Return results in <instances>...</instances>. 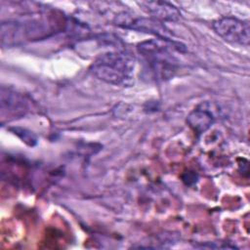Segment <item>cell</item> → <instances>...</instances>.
<instances>
[{
	"label": "cell",
	"mask_w": 250,
	"mask_h": 250,
	"mask_svg": "<svg viewBox=\"0 0 250 250\" xmlns=\"http://www.w3.org/2000/svg\"><path fill=\"white\" fill-rule=\"evenodd\" d=\"M137 51L154 78L165 81L173 78L180 67V62L174 52H185L186 46L173 39L157 37L139 43Z\"/></svg>",
	"instance_id": "1"
},
{
	"label": "cell",
	"mask_w": 250,
	"mask_h": 250,
	"mask_svg": "<svg viewBox=\"0 0 250 250\" xmlns=\"http://www.w3.org/2000/svg\"><path fill=\"white\" fill-rule=\"evenodd\" d=\"M136 62L124 51H111L100 55L90 66L98 79L114 86L130 87L134 84Z\"/></svg>",
	"instance_id": "2"
},
{
	"label": "cell",
	"mask_w": 250,
	"mask_h": 250,
	"mask_svg": "<svg viewBox=\"0 0 250 250\" xmlns=\"http://www.w3.org/2000/svg\"><path fill=\"white\" fill-rule=\"evenodd\" d=\"M214 31L225 41L248 46L250 41V26L248 21L234 17H223L212 22Z\"/></svg>",
	"instance_id": "3"
},
{
	"label": "cell",
	"mask_w": 250,
	"mask_h": 250,
	"mask_svg": "<svg viewBox=\"0 0 250 250\" xmlns=\"http://www.w3.org/2000/svg\"><path fill=\"white\" fill-rule=\"evenodd\" d=\"M114 23L122 28L155 34L159 38L171 39L169 37L170 30L163 24V22L152 18L134 17L127 13H121L114 19Z\"/></svg>",
	"instance_id": "4"
},
{
	"label": "cell",
	"mask_w": 250,
	"mask_h": 250,
	"mask_svg": "<svg viewBox=\"0 0 250 250\" xmlns=\"http://www.w3.org/2000/svg\"><path fill=\"white\" fill-rule=\"evenodd\" d=\"M0 104L2 122L5 118L7 120H13L23 116L28 109L27 101L24 97L10 88H1Z\"/></svg>",
	"instance_id": "5"
},
{
	"label": "cell",
	"mask_w": 250,
	"mask_h": 250,
	"mask_svg": "<svg viewBox=\"0 0 250 250\" xmlns=\"http://www.w3.org/2000/svg\"><path fill=\"white\" fill-rule=\"evenodd\" d=\"M138 5L152 19L159 21H178L181 19L180 10L171 3L162 1H142Z\"/></svg>",
	"instance_id": "6"
},
{
	"label": "cell",
	"mask_w": 250,
	"mask_h": 250,
	"mask_svg": "<svg viewBox=\"0 0 250 250\" xmlns=\"http://www.w3.org/2000/svg\"><path fill=\"white\" fill-rule=\"evenodd\" d=\"M214 121L215 117L212 112L204 107H197L193 109L187 117V123L197 135L207 131Z\"/></svg>",
	"instance_id": "7"
},
{
	"label": "cell",
	"mask_w": 250,
	"mask_h": 250,
	"mask_svg": "<svg viewBox=\"0 0 250 250\" xmlns=\"http://www.w3.org/2000/svg\"><path fill=\"white\" fill-rule=\"evenodd\" d=\"M11 131L15 135H17L22 142H24L26 145H28L29 146H33L37 143V139L34 136V134H32V132H30L24 128H20V127L11 128Z\"/></svg>",
	"instance_id": "8"
}]
</instances>
